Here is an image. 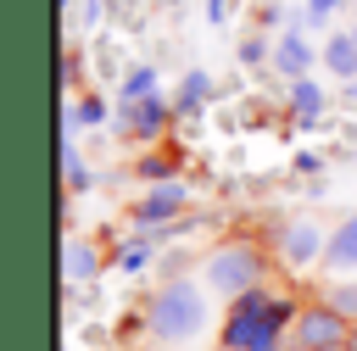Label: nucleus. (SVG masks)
Here are the masks:
<instances>
[{"instance_id":"a878e982","label":"nucleus","mask_w":357,"mask_h":351,"mask_svg":"<svg viewBox=\"0 0 357 351\" xmlns=\"http://www.w3.org/2000/svg\"><path fill=\"white\" fill-rule=\"evenodd\" d=\"M351 33H357V28H351Z\"/></svg>"},{"instance_id":"4468645a","label":"nucleus","mask_w":357,"mask_h":351,"mask_svg":"<svg viewBox=\"0 0 357 351\" xmlns=\"http://www.w3.org/2000/svg\"><path fill=\"white\" fill-rule=\"evenodd\" d=\"M324 301H329L335 312H346V318L357 323V279H335V284L324 290Z\"/></svg>"},{"instance_id":"aec40b11","label":"nucleus","mask_w":357,"mask_h":351,"mask_svg":"<svg viewBox=\"0 0 357 351\" xmlns=\"http://www.w3.org/2000/svg\"><path fill=\"white\" fill-rule=\"evenodd\" d=\"M123 267H145V245H128L123 251Z\"/></svg>"},{"instance_id":"b1692460","label":"nucleus","mask_w":357,"mask_h":351,"mask_svg":"<svg viewBox=\"0 0 357 351\" xmlns=\"http://www.w3.org/2000/svg\"><path fill=\"white\" fill-rule=\"evenodd\" d=\"M61 6H78V0H61Z\"/></svg>"},{"instance_id":"2eb2a0df","label":"nucleus","mask_w":357,"mask_h":351,"mask_svg":"<svg viewBox=\"0 0 357 351\" xmlns=\"http://www.w3.org/2000/svg\"><path fill=\"white\" fill-rule=\"evenodd\" d=\"M106 117V106L95 100V95H84V100H73V111H67V134H78V128H89V123H100Z\"/></svg>"},{"instance_id":"f03ea898","label":"nucleus","mask_w":357,"mask_h":351,"mask_svg":"<svg viewBox=\"0 0 357 351\" xmlns=\"http://www.w3.org/2000/svg\"><path fill=\"white\" fill-rule=\"evenodd\" d=\"M206 323L212 312L201 279H162L145 301V329L156 334V345H190L195 334H206Z\"/></svg>"},{"instance_id":"dca6fc26","label":"nucleus","mask_w":357,"mask_h":351,"mask_svg":"<svg viewBox=\"0 0 357 351\" xmlns=\"http://www.w3.org/2000/svg\"><path fill=\"white\" fill-rule=\"evenodd\" d=\"M145 95H156V72L151 67H134L123 78V100H145Z\"/></svg>"},{"instance_id":"393cba45","label":"nucleus","mask_w":357,"mask_h":351,"mask_svg":"<svg viewBox=\"0 0 357 351\" xmlns=\"http://www.w3.org/2000/svg\"><path fill=\"white\" fill-rule=\"evenodd\" d=\"M351 6H357V0H351Z\"/></svg>"},{"instance_id":"9b49d317","label":"nucleus","mask_w":357,"mask_h":351,"mask_svg":"<svg viewBox=\"0 0 357 351\" xmlns=\"http://www.w3.org/2000/svg\"><path fill=\"white\" fill-rule=\"evenodd\" d=\"M324 67H329L335 78H357V33H335V39L324 45Z\"/></svg>"},{"instance_id":"9d476101","label":"nucleus","mask_w":357,"mask_h":351,"mask_svg":"<svg viewBox=\"0 0 357 351\" xmlns=\"http://www.w3.org/2000/svg\"><path fill=\"white\" fill-rule=\"evenodd\" d=\"M273 67L290 72V78H307V67H312V45L296 39V33H284V39L273 45Z\"/></svg>"},{"instance_id":"7ed1b4c3","label":"nucleus","mask_w":357,"mask_h":351,"mask_svg":"<svg viewBox=\"0 0 357 351\" xmlns=\"http://www.w3.org/2000/svg\"><path fill=\"white\" fill-rule=\"evenodd\" d=\"M268 279V251L257 240H223L206 251L201 262V284L218 295V301H240L245 290H257Z\"/></svg>"},{"instance_id":"f3484780","label":"nucleus","mask_w":357,"mask_h":351,"mask_svg":"<svg viewBox=\"0 0 357 351\" xmlns=\"http://www.w3.org/2000/svg\"><path fill=\"white\" fill-rule=\"evenodd\" d=\"M201 100H206V72H190L184 89H178V106H173V111H195Z\"/></svg>"},{"instance_id":"6ab92c4d","label":"nucleus","mask_w":357,"mask_h":351,"mask_svg":"<svg viewBox=\"0 0 357 351\" xmlns=\"http://www.w3.org/2000/svg\"><path fill=\"white\" fill-rule=\"evenodd\" d=\"M78 22L95 28V22H100V0H78Z\"/></svg>"},{"instance_id":"20e7f679","label":"nucleus","mask_w":357,"mask_h":351,"mask_svg":"<svg viewBox=\"0 0 357 351\" xmlns=\"http://www.w3.org/2000/svg\"><path fill=\"white\" fill-rule=\"evenodd\" d=\"M346 340H351V318L335 312L329 301L301 306L296 323H290V345H296V351H340Z\"/></svg>"},{"instance_id":"4be33fe9","label":"nucleus","mask_w":357,"mask_h":351,"mask_svg":"<svg viewBox=\"0 0 357 351\" xmlns=\"http://www.w3.org/2000/svg\"><path fill=\"white\" fill-rule=\"evenodd\" d=\"M156 351H184V345H156Z\"/></svg>"},{"instance_id":"423d86ee","label":"nucleus","mask_w":357,"mask_h":351,"mask_svg":"<svg viewBox=\"0 0 357 351\" xmlns=\"http://www.w3.org/2000/svg\"><path fill=\"white\" fill-rule=\"evenodd\" d=\"M184 206H190V184H184V178H156V184L134 201V223H139V228H156V223L178 217Z\"/></svg>"},{"instance_id":"412c9836","label":"nucleus","mask_w":357,"mask_h":351,"mask_svg":"<svg viewBox=\"0 0 357 351\" xmlns=\"http://www.w3.org/2000/svg\"><path fill=\"white\" fill-rule=\"evenodd\" d=\"M346 351H357V323H351V340H346Z\"/></svg>"},{"instance_id":"ddd939ff","label":"nucleus","mask_w":357,"mask_h":351,"mask_svg":"<svg viewBox=\"0 0 357 351\" xmlns=\"http://www.w3.org/2000/svg\"><path fill=\"white\" fill-rule=\"evenodd\" d=\"M61 173H67V195H84V189H89V167H84V156H78L73 134L61 139Z\"/></svg>"},{"instance_id":"f8f14e48","label":"nucleus","mask_w":357,"mask_h":351,"mask_svg":"<svg viewBox=\"0 0 357 351\" xmlns=\"http://www.w3.org/2000/svg\"><path fill=\"white\" fill-rule=\"evenodd\" d=\"M290 111H296V123H312L324 111V89L312 78H290Z\"/></svg>"},{"instance_id":"a211bd4d","label":"nucleus","mask_w":357,"mask_h":351,"mask_svg":"<svg viewBox=\"0 0 357 351\" xmlns=\"http://www.w3.org/2000/svg\"><path fill=\"white\" fill-rule=\"evenodd\" d=\"M335 6H340V0H301V17H307V22H329Z\"/></svg>"},{"instance_id":"f257e3e1","label":"nucleus","mask_w":357,"mask_h":351,"mask_svg":"<svg viewBox=\"0 0 357 351\" xmlns=\"http://www.w3.org/2000/svg\"><path fill=\"white\" fill-rule=\"evenodd\" d=\"M296 312L301 306H290L284 295H268V284H257L240 301H229V312H223V345H240V351H284V334H290Z\"/></svg>"},{"instance_id":"39448f33","label":"nucleus","mask_w":357,"mask_h":351,"mask_svg":"<svg viewBox=\"0 0 357 351\" xmlns=\"http://www.w3.org/2000/svg\"><path fill=\"white\" fill-rule=\"evenodd\" d=\"M324 251H329V234H324V223H312V217H290V223L279 228V240H273V256H279L290 273H307L312 262H324Z\"/></svg>"},{"instance_id":"1a4fd4ad","label":"nucleus","mask_w":357,"mask_h":351,"mask_svg":"<svg viewBox=\"0 0 357 351\" xmlns=\"http://www.w3.org/2000/svg\"><path fill=\"white\" fill-rule=\"evenodd\" d=\"M324 267H335V273H357V212H351L346 223H335L329 251H324Z\"/></svg>"},{"instance_id":"6e6552de","label":"nucleus","mask_w":357,"mask_h":351,"mask_svg":"<svg viewBox=\"0 0 357 351\" xmlns=\"http://www.w3.org/2000/svg\"><path fill=\"white\" fill-rule=\"evenodd\" d=\"M128 106V134L134 139H156L162 123H167V100L162 95H145V100H123Z\"/></svg>"},{"instance_id":"0eeeda50","label":"nucleus","mask_w":357,"mask_h":351,"mask_svg":"<svg viewBox=\"0 0 357 351\" xmlns=\"http://www.w3.org/2000/svg\"><path fill=\"white\" fill-rule=\"evenodd\" d=\"M61 273H67V284H89V279L100 273V251H95L89 240L67 234V245H61Z\"/></svg>"},{"instance_id":"5701e85b","label":"nucleus","mask_w":357,"mask_h":351,"mask_svg":"<svg viewBox=\"0 0 357 351\" xmlns=\"http://www.w3.org/2000/svg\"><path fill=\"white\" fill-rule=\"evenodd\" d=\"M218 351H240V345H218Z\"/></svg>"}]
</instances>
